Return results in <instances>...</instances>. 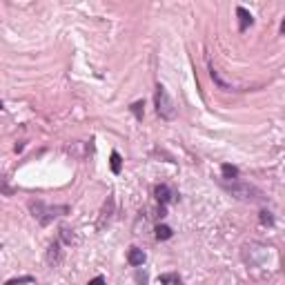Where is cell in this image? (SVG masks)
Returning <instances> with one entry per match:
<instances>
[{
	"label": "cell",
	"instance_id": "6da1fadb",
	"mask_svg": "<svg viewBox=\"0 0 285 285\" xmlns=\"http://www.w3.org/2000/svg\"><path fill=\"white\" fill-rule=\"evenodd\" d=\"M27 207H29L31 216H34L40 225H49L56 216H65V214L69 212L67 205H47V203H43V201H38V198H31L29 203H27Z\"/></svg>",
	"mask_w": 285,
	"mask_h": 285
},
{
	"label": "cell",
	"instance_id": "7a4b0ae2",
	"mask_svg": "<svg viewBox=\"0 0 285 285\" xmlns=\"http://www.w3.org/2000/svg\"><path fill=\"white\" fill-rule=\"evenodd\" d=\"M223 187L232 194L234 198L245 201V203H263V201H265V194L250 183H225Z\"/></svg>",
	"mask_w": 285,
	"mask_h": 285
},
{
	"label": "cell",
	"instance_id": "3957f363",
	"mask_svg": "<svg viewBox=\"0 0 285 285\" xmlns=\"http://www.w3.org/2000/svg\"><path fill=\"white\" fill-rule=\"evenodd\" d=\"M154 101H156V111H158V116L165 118V121H174L176 118V105H174V101L169 98L167 89H165L160 82L156 85Z\"/></svg>",
	"mask_w": 285,
	"mask_h": 285
},
{
	"label": "cell",
	"instance_id": "277c9868",
	"mask_svg": "<svg viewBox=\"0 0 285 285\" xmlns=\"http://www.w3.org/2000/svg\"><path fill=\"white\" fill-rule=\"evenodd\" d=\"M127 263L134 267H140L145 263V252L138 250V247H130V252H127Z\"/></svg>",
	"mask_w": 285,
	"mask_h": 285
},
{
	"label": "cell",
	"instance_id": "5b68a950",
	"mask_svg": "<svg viewBox=\"0 0 285 285\" xmlns=\"http://www.w3.org/2000/svg\"><path fill=\"white\" fill-rule=\"evenodd\" d=\"M236 16H238V31H245L247 27H250L252 23H254L252 14L245 9V7H236Z\"/></svg>",
	"mask_w": 285,
	"mask_h": 285
},
{
	"label": "cell",
	"instance_id": "8992f818",
	"mask_svg": "<svg viewBox=\"0 0 285 285\" xmlns=\"http://www.w3.org/2000/svg\"><path fill=\"white\" fill-rule=\"evenodd\" d=\"M154 194H156V198H158V203H160V205L169 203V201L174 198V196H172V192H169V187H167V185H156Z\"/></svg>",
	"mask_w": 285,
	"mask_h": 285
},
{
	"label": "cell",
	"instance_id": "52a82bcc",
	"mask_svg": "<svg viewBox=\"0 0 285 285\" xmlns=\"http://www.w3.org/2000/svg\"><path fill=\"white\" fill-rule=\"evenodd\" d=\"M221 174H223V179H225V181H234V179H238V167H234V165L225 163L221 167Z\"/></svg>",
	"mask_w": 285,
	"mask_h": 285
},
{
	"label": "cell",
	"instance_id": "ba28073f",
	"mask_svg": "<svg viewBox=\"0 0 285 285\" xmlns=\"http://www.w3.org/2000/svg\"><path fill=\"white\" fill-rule=\"evenodd\" d=\"M109 167H111V172H114V174H121L123 158H121V154H118V152H111V156H109Z\"/></svg>",
	"mask_w": 285,
	"mask_h": 285
},
{
	"label": "cell",
	"instance_id": "9c48e42d",
	"mask_svg": "<svg viewBox=\"0 0 285 285\" xmlns=\"http://www.w3.org/2000/svg\"><path fill=\"white\" fill-rule=\"evenodd\" d=\"M172 227H167V225H158L156 227V238L158 241H167V238H172Z\"/></svg>",
	"mask_w": 285,
	"mask_h": 285
},
{
	"label": "cell",
	"instance_id": "30bf717a",
	"mask_svg": "<svg viewBox=\"0 0 285 285\" xmlns=\"http://www.w3.org/2000/svg\"><path fill=\"white\" fill-rule=\"evenodd\" d=\"M143 107H145L143 101H136L134 105H131V111H134V116L138 118V121H143V116H145V109H143Z\"/></svg>",
	"mask_w": 285,
	"mask_h": 285
},
{
	"label": "cell",
	"instance_id": "8fae6325",
	"mask_svg": "<svg viewBox=\"0 0 285 285\" xmlns=\"http://www.w3.org/2000/svg\"><path fill=\"white\" fill-rule=\"evenodd\" d=\"M34 276H20V279H11V281H7L5 285H27V283H34Z\"/></svg>",
	"mask_w": 285,
	"mask_h": 285
},
{
	"label": "cell",
	"instance_id": "7c38bea8",
	"mask_svg": "<svg viewBox=\"0 0 285 285\" xmlns=\"http://www.w3.org/2000/svg\"><path fill=\"white\" fill-rule=\"evenodd\" d=\"M53 259H56V261L60 259L58 256V243H53V245L49 247V261H53Z\"/></svg>",
	"mask_w": 285,
	"mask_h": 285
},
{
	"label": "cell",
	"instance_id": "4fadbf2b",
	"mask_svg": "<svg viewBox=\"0 0 285 285\" xmlns=\"http://www.w3.org/2000/svg\"><path fill=\"white\" fill-rule=\"evenodd\" d=\"M261 223H263V225H272V223H274V218H272L270 212H261Z\"/></svg>",
	"mask_w": 285,
	"mask_h": 285
},
{
	"label": "cell",
	"instance_id": "5bb4252c",
	"mask_svg": "<svg viewBox=\"0 0 285 285\" xmlns=\"http://www.w3.org/2000/svg\"><path fill=\"white\" fill-rule=\"evenodd\" d=\"M169 281H174L176 285H181V279H179V276H172V274L163 276V279H160V283H169Z\"/></svg>",
	"mask_w": 285,
	"mask_h": 285
},
{
	"label": "cell",
	"instance_id": "9a60e30c",
	"mask_svg": "<svg viewBox=\"0 0 285 285\" xmlns=\"http://www.w3.org/2000/svg\"><path fill=\"white\" fill-rule=\"evenodd\" d=\"M87 285H107V283H105V279H103V276H96V279H92Z\"/></svg>",
	"mask_w": 285,
	"mask_h": 285
},
{
	"label": "cell",
	"instance_id": "2e32d148",
	"mask_svg": "<svg viewBox=\"0 0 285 285\" xmlns=\"http://www.w3.org/2000/svg\"><path fill=\"white\" fill-rule=\"evenodd\" d=\"M136 281H138L140 285H145V283H147V276H145V272H138V274H136Z\"/></svg>",
	"mask_w": 285,
	"mask_h": 285
},
{
	"label": "cell",
	"instance_id": "e0dca14e",
	"mask_svg": "<svg viewBox=\"0 0 285 285\" xmlns=\"http://www.w3.org/2000/svg\"><path fill=\"white\" fill-rule=\"evenodd\" d=\"M0 109H2V101H0Z\"/></svg>",
	"mask_w": 285,
	"mask_h": 285
}]
</instances>
